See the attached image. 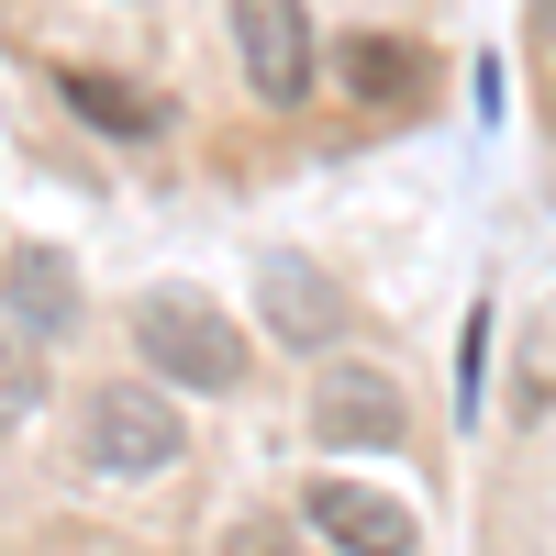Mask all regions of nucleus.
<instances>
[{"instance_id":"1","label":"nucleus","mask_w":556,"mask_h":556,"mask_svg":"<svg viewBox=\"0 0 556 556\" xmlns=\"http://www.w3.org/2000/svg\"><path fill=\"white\" fill-rule=\"evenodd\" d=\"M134 345H146V367L167 390H235L245 379V334L201 290H146L134 301Z\"/></svg>"},{"instance_id":"2","label":"nucleus","mask_w":556,"mask_h":556,"mask_svg":"<svg viewBox=\"0 0 556 556\" xmlns=\"http://www.w3.org/2000/svg\"><path fill=\"white\" fill-rule=\"evenodd\" d=\"M178 445H190V424L167 412V390H146V379L89 390V424H78V456H89V468H112V479H156V468H178Z\"/></svg>"},{"instance_id":"3","label":"nucleus","mask_w":556,"mask_h":556,"mask_svg":"<svg viewBox=\"0 0 556 556\" xmlns=\"http://www.w3.org/2000/svg\"><path fill=\"white\" fill-rule=\"evenodd\" d=\"M235 56H245V89L256 101H301L323 45H312V12L301 0H235Z\"/></svg>"},{"instance_id":"4","label":"nucleus","mask_w":556,"mask_h":556,"mask_svg":"<svg viewBox=\"0 0 556 556\" xmlns=\"http://www.w3.org/2000/svg\"><path fill=\"white\" fill-rule=\"evenodd\" d=\"M301 513H312L323 545H345V556H412V513L390 490H367V479H312Z\"/></svg>"},{"instance_id":"5","label":"nucleus","mask_w":556,"mask_h":556,"mask_svg":"<svg viewBox=\"0 0 556 556\" xmlns=\"http://www.w3.org/2000/svg\"><path fill=\"white\" fill-rule=\"evenodd\" d=\"M256 301H267V323H278V345H334L345 323H356L345 290H334L312 256H267V267H256Z\"/></svg>"},{"instance_id":"6","label":"nucleus","mask_w":556,"mask_h":556,"mask_svg":"<svg viewBox=\"0 0 556 556\" xmlns=\"http://www.w3.org/2000/svg\"><path fill=\"white\" fill-rule=\"evenodd\" d=\"M312 434L323 445H401V379L390 367H334L312 390Z\"/></svg>"},{"instance_id":"7","label":"nucleus","mask_w":556,"mask_h":556,"mask_svg":"<svg viewBox=\"0 0 556 556\" xmlns=\"http://www.w3.org/2000/svg\"><path fill=\"white\" fill-rule=\"evenodd\" d=\"M0 312H12L23 334H78V267L56 245H12L0 256Z\"/></svg>"},{"instance_id":"8","label":"nucleus","mask_w":556,"mask_h":556,"mask_svg":"<svg viewBox=\"0 0 556 556\" xmlns=\"http://www.w3.org/2000/svg\"><path fill=\"white\" fill-rule=\"evenodd\" d=\"M334 56H345V89H356L367 112H412V101H424V78H434L424 45H401V34H345Z\"/></svg>"},{"instance_id":"9","label":"nucleus","mask_w":556,"mask_h":556,"mask_svg":"<svg viewBox=\"0 0 556 556\" xmlns=\"http://www.w3.org/2000/svg\"><path fill=\"white\" fill-rule=\"evenodd\" d=\"M56 89H67V112H78V123H101V134H167V101H146V89H123V78L67 67Z\"/></svg>"},{"instance_id":"10","label":"nucleus","mask_w":556,"mask_h":556,"mask_svg":"<svg viewBox=\"0 0 556 556\" xmlns=\"http://www.w3.org/2000/svg\"><path fill=\"white\" fill-rule=\"evenodd\" d=\"M34 401H45V379H34V356H23L12 334H0V434H12V424H23Z\"/></svg>"},{"instance_id":"11","label":"nucleus","mask_w":556,"mask_h":556,"mask_svg":"<svg viewBox=\"0 0 556 556\" xmlns=\"http://www.w3.org/2000/svg\"><path fill=\"white\" fill-rule=\"evenodd\" d=\"M223 556H290V523H278V513H256V523H235V534H223Z\"/></svg>"},{"instance_id":"12","label":"nucleus","mask_w":556,"mask_h":556,"mask_svg":"<svg viewBox=\"0 0 556 556\" xmlns=\"http://www.w3.org/2000/svg\"><path fill=\"white\" fill-rule=\"evenodd\" d=\"M534 23H545V45H556V0H534Z\"/></svg>"}]
</instances>
